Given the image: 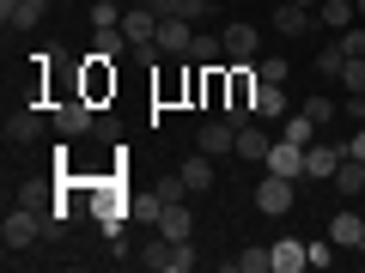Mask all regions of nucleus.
<instances>
[{"label":"nucleus","instance_id":"obj_13","mask_svg":"<svg viewBox=\"0 0 365 273\" xmlns=\"http://www.w3.org/2000/svg\"><path fill=\"white\" fill-rule=\"evenodd\" d=\"M311 25H317V6H292V0L274 6V31H280V37H304Z\"/></svg>","mask_w":365,"mask_h":273},{"label":"nucleus","instance_id":"obj_10","mask_svg":"<svg viewBox=\"0 0 365 273\" xmlns=\"http://www.w3.org/2000/svg\"><path fill=\"white\" fill-rule=\"evenodd\" d=\"M79 91H86L91 104H104L110 91H116V67H110L104 55H91V61H86V79H79Z\"/></svg>","mask_w":365,"mask_h":273},{"label":"nucleus","instance_id":"obj_22","mask_svg":"<svg viewBox=\"0 0 365 273\" xmlns=\"http://www.w3.org/2000/svg\"><path fill=\"white\" fill-rule=\"evenodd\" d=\"M353 18H359L353 0H323V6H317V25H329V31H347Z\"/></svg>","mask_w":365,"mask_h":273},{"label":"nucleus","instance_id":"obj_6","mask_svg":"<svg viewBox=\"0 0 365 273\" xmlns=\"http://www.w3.org/2000/svg\"><path fill=\"white\" fill-rule=\"evenodd\" d=\"M262 170L304 182V146H299V140H274V146H268V158H262Z\"/></svg>","mask_w":365,"mask_h":273},{"label":"nucleus","instance_id":"obj_31","mask_svg":"<svg viewBox=\"0 0 365 273\" xmlns=\"http://www.w3.org/2000/svg\"><path fill=\"white\" fill-rule=\"evenodd\" d=\"M256 79H268V85H287V61H274V55H256Z\"/></svg>","mask_w":365,"mask_h":273},{"label":"nucleus","instance_id":"obj_17","mask_svg":"<svg viewBox=\"0 0 365 273\" xmlns=\"http://www.w3.org/2000/svg\"><path fill=\"white\" fill-rule=\"evenodd\" d=\"M329 182H335L347 200H359V195H365V158H353V152H347V158L335 164V176H329Z\"/></svg>","mask_w":365,"mask_h":273},{"label":"nucleus","instance_id":"obj_11","mask_svg":"<svg viewBox=\"0 0 365 273\" xmlns=\"http://www.w3.org/2000/svg\"><path fill=\"white\" fill-rule=\"evenodd\" d=\"M329 237H335V249H365V213L341 207L335 219H329Z\"/></svg>","mask_w":365,"mask_h":273},{"label":"nucleus","instance_id":"obj_41","mask_svg":"<svg viewBox=\"0 0 365 273\" xmlns=\"http://www.w3.org/2000/svg\"><path fill=\"white\" fill-rule=\"evenodd\" d=\"M353 6H359V18H365V0H353Z\"/></svg>","mask_w":365,"mask_h":273},{"label":"nucleus","instance_id":"obj_39","mask_svg":"<svg viewBox=\"0 0 365 273\" xmlns=\"http://www.w3.org/2000/svg\"><path fill=\"white\" fill-rule=\"evenodd\" d=\"M347 152H353V158H365V128H359V134L347 140Z\"/></svg>","mask_w":365,"mask_h":273},{"label":"nucleus","instance_id":"obj_8","mask_svg":"<svg viewBox=\"0 0 365 273\" xmlns=\"http://www.w3.org/2000/svg\"><path fill=\"white\" fill-rule=\"evenodd\" d=\"M341 158H347V146H323V140H311V146H304V182H329Z\"/></svg>","mask_w":365,"mask_h":273},{"label":"nucleus","instance_id":"obj_12","mask_svg":"<svg viewBox=\"0 0 365 273\" xmlns=\"http://www.w3.org/2000/svg\"><path fill=\"white\" fill-rule=\"evenodd\" d=\"M189 43H195V25L189 18H158V55H182L189 61Z\"/></svg>","mask_w":365,"mask_h":273},{"label":"nucleus","instance_id":"obj_23","mask_svg":"<svg viewBox=\"0 0 365 273\" xmlns=\"http://www.w3.org/2000/svg\"><path fill=\"white\" fill-rule=\"evenodd\" d=\"M280 140H299V146H311V140H317V122L304 116V109H287V116H280Z\"/></svg>","mask_w":365,"mask_h":273},{"label":"nucleus","instance_id":"obj_4","mask_svg":"<svg viewBox=\"0 0 365 273\" xmlns=\"http://www.w3.org/2000/svg\"><path fill=\"white\" fill-rule=\"evenodd\" d=\"M292 200H299V182H292V176H274V170H268V176L256 182V207L268 213V219H287Z\"/></svg>","mask_w":365,"mask_h":273},{"label":"nucleus","instance_id":"obj_32","mask_svg":"<svg viewBox=\"0 0 365 273\" xmlns=\"http://www.w3.org/2000/svg\"><path fill=\"white\" fill-rule=\"evenodd\" d=\"M165 255H170V243H165V237H153V243L140 249V267H153V273H165Z\"/></svg>","mask_w":365,"mask_h":273},{"label":"nucleus","instance_id":"obj_21","mask_svg":"<svg viewBox=\"0 0 365 273\" xmlns=\"http://www.w3.org/2000/svg\"><path fill=\"white\" fill-rule=\"evenodd\" d=\"M153 6H158V18H189V25H201L213 13L207 0H153Z\"/></svg>","mask_w":365,"mask_h":273},{"label":"nucleus","instance_id":"obj_2","mask_svg":"<svg viewBox=\"0 0 365 273\" xmlns=\"http://www.w3.org/2000/svg\"><path fill=\"white\" fill-rule=\"evenodd\" d=\"M49 116H55V128H61V140H73V134H91V128H98V104H91L86 91L61 97V104H55Z\"/></svg>","mask_w":365,"mask_h":273},{"label":"nucleus","instance_id":"obj_16","mask_svg":"<svg viewBox=\"0 0 365 273\" xmlns=\"http://www.w3.org/2000/svg\"><path fill=\"white\" fill-rule=\"evenodd\" d=\"M220 37H225V61H256V25H225L220 31Z\"/></svg>","mask_w":365,"mask_h":273},{"label":"nucleus","instance_id":"obj_40","mask_svg":"<svg viewBox=\"0 0 365 273\" xmlns=\"http://www.w3.org/2000/svg\"><path fill=\"white\" fill-rule=\"evenodd\" d=\"M292 6H323V0H292Z\"/></svg>","mask_w":365,"mask_h":273},{"label":"nucleus","instance_id":"obj_29","mask_svg":"<svg viewBox=\"0 0 365 273\" xmlns=\"http://www.w3.org/2000/svg\"><path fill=\"white\" fill-rule=\"evenodd\" d=\"M195 267V243L182 237V243H170V255H165V273H189Z\"/></svg>","mask_w":365,"mask_h":273},{"label":"nucleus","instance_id":"obj_38","mask_svg":"<svg viewBox=\"0 0 365 273\" xmlns=\"http://www.w3.org/2000/svg\"><path fill=\"white\" fill-rule=\"evenodd\" d=\"M347 116H353V122L365 128V91H347Z\"/></svg>","mask_w":365,"mask_h":273},{"label":"nucleus","instance_id":"obj_28","mask_svg":"<svg viewBox=\"0 0 365 273\" xmlns=\"http://www.w3.org/2000/svg\"><path fill=\"white\" fill-rule=\"evenodd\" d=\"M232 273H274V249H244V255L225 261Z\"/></svg>","mask_w":365,"mask_h":273},{"label":"nucleus","instance_id":"obj_1","mask_svg":"<svg viewBox=\"0 0 365 273\" xmlns=\"http://www.w3.org/2000/svg\"><path fill=\"white\" fill-rule=\"evenodd\" d=\"M86 200H91V219L104 225V237H116L122 219H134V195L122 188V176H98V182H86Z\"/></svg>","mask_w":365,"mask_h":273},{"label":"nucleus","instance_id":"obj_24","mask_svg":"<svg viewBox=\"0 0 365 273\" xmlns=\"http://www.w3.org/2000/svg\"><path fill=\"white\" fill-rule=\"evenodd\" d=\"M182 182H189V195H195V188H213V158L207 152L182 158Z\"/></svg>","mask_w":365,"mask_h":273},{"label":"nucleus","instance_id":"obj_9","mask_svg":"<svg viewBox=\"0 0 365 273\" xmlns=\"http://www.w3.org/2000/svg\"><path fill=\"white\" fill-rule=\"evenodd\" d=\"M43 13H49V0H0V18H6V31H37Z\"/></svg>","mask_w":365,"mask_h":273},{"label":"nucleus","instance_id":"obj_27","mask_svg":"<svg viewBox=\"0 0 365 273\" xmlns=\"http://www.w3.org/2000/svg\"><path fill=\"white\" fill-rule=\"evenodd\" d=\"M311 67H317V73H323V79H341V67H347V49H341V37H335V43H323Z\"/></svg>","mask_w":365,"mask_h":273},{"label":"nucleus","instance_id":"obj_18","mask_svg":"<svg viewBox=\"0 0 365 273\" xmlns=\"http://www.w3.org/2000/svg\"><path fill=\"white\" fill-rule=\"evenodd\" d=\"M189 61H195V67H220V61H225V37H220V31H195Z\"/></svg>","mask_w":365,"mask_h":273},{"label":"nucleus","instance_id":"obj_5","mask_svg":"<svg viewBox=\"0 0 365 273\" xmlns=\"http://www.w3.org/2000/svg\"><path fill=\"white\" fill-rule=\"evenodd\" d=\"M43 128H55V116H49V109H37V104H19V109H6V140H13V146L37 140Z\"/></svg>","mask_w":365,"mask_h":273},{"label":"nucleus","instance_id":"obj_33","mask_svg":"<svg viewBox=\"0 0 365 273\" xmlns=\"http://www.w3.org/2000/svg\"><path fill=\"white\" fill-rule=\"evenodd\" d=\"M341 49H347V61H353V55H365V18H353V25L341 31Z\"/></svg>","mask_w":365,"mask_h":273},{"label":"nucleus","instance_id":"obj_36","mask_svg":"<svg viewBox=\"0 0 365 273\" xmlns=\"http://www.w3.org/2000/svg\"><path fill=\"white\" fill-rule=\"evenodd\" d=\"M19 207H49V188H43V182H25V188H19Z\"/></svg>","mask_w":365,"mask_h":273},{"label":"nucleus","instance_id":"obj_25","mask_svg":"<svg viewBox=\"0 0 365 273\" xmlns=\"http://www.w3.org/2000/svg\"><path fill=\"white\" fill-rule=\"evenodd\" d=\"M122 49H134V43H128V31H98V37H91V55H104V61H122Z\"/></svg>","mask_w":365,"mask_h":273},{"label":"nucleus","instance_id":"obj_30","mask_svg":"<svg viewBox=\"0 0 365 273\" xmlns=\"http://www.w3.org/2000/svg\"><path fill=\"white\" fill-rule=\"evenodd\" d=\"M122 25V6L116 0H98V6H91V31H116Z\"/></svg>","mask_w":365,"mask_h":273},{"label":"nucleus","instance_id":"obj_7","mask_svg":"<svg viewBox=\"0 0 365 273\" xmlns=\"http://www.w3.org/2000/svg\"><path fill=\"white\" fill-rule=\"evenodd\" d=\"M195 152H207V158H232L237 152V128L232 122H201V134H195Z\"/></svg>","mask_w":365,"mask_h":273},{"label":"nucleus","instance_id":"obj_3","mask_svg":"<svg viewBox=\"0 0 365 273\" xmlns=\"http://www.w3.org/2000/svg\"><path fill=\"white\" fill-rule=\"evenodd\" d=\"M37 237H43V213H37V207H13V213H6V225H0V243H6V255L31 249Z\"/></svg>","mask_w":365,"mask_h":273},{"label":"nucleus","instance_id":"obj_37","mask_svg":"<svg viewBox=\"0 0 365 273\" xmlns=\"http://www.w3.org/2000/svg\"><path fill=\"white\" fill-rule=\"evenodd\" d=\"M341 249H335V237H323V243H311V267H329Z\"/></svg>","mask_w":365,"mask_h":273},{"label":"nucleus","instance_id":"obj_14","mask_svg":"<svg viewBox=\"0 0 365 273\" xmlns=\"http://www.w3.org/2000/svg\"><path fill=\"white\" fill-rule=\"evenodd\" d=\"M268 249H274V273H304L311 267V243H299V237H280Z\"/></svg>","mask_w":365,"mask_h":273},{"label":"nucleus","instance_id":"obj_34","mask_svg":"<svg viewBox=\"0 0 365 273\" xmlns=\"http://www.w3.org/2000/svg\"><path fill=\"white\" fill-rule=\"evenodd\" d=\"M299 109H304V116L317 122V128H323V122H335V104H329V97H304Z\"/></svg>","mask_w":365,"mask_h":273},{"label":"nucleus","instance_id":"obj_26","mask_svg":"<svg viewBox=\"0 0 365 273\" xmlns=\"http://www.w3.org/2000/svg\"><path fill=\"white\" fill-rule=\"evenodd\" d=\"M268 134H262V128H250V122H244V128H237V158H256V164H262V158H268Z\"/></svg>","mask_w":365,"mask_h":273},{"label":"nucleus","instance_id":"obj_15","mask_svg":"<svg viewBox=\"0 0 365 273\" xmlns=\"http://www.w3.org/2000/svg\"><path fill=\"white\" fill-rule=\"evenodd\" d=\"M122 31H128L134 49H140V43H158V6H134V13H122Z\"/></svg>","mask_w":365,"mask_h":273},{"label":"nucleus","instance_id":"obj_19","mask_svg":"<svg viewBox=\"0 0 365 273\" xmlns=\"http://www.w3.org/2000/svg\"><path fill=\"white\" fill-rule=\"evenodd\" d=\"M280 116H287V91L256 79V122H280Z\"/></svg>","mask_w":365,"mask_h":273},{"label":"nucleus","instance_id":"obj_20","mask_svg":"<svg viewBox=\"0 0 365 273\" xmlns=\"http://www.w3.org/2000/svg\"><path fill=\"white\" fill-rule=\"evenodd\" d=\"M189 231H195V219H189V207H182V200L158 213V237H165V243H182Z\"/></svg>","mask_w":365,"mask_h":273},{"label":"nucleus","instance_id":"obj_35","mask_svg":"<svg viewBox=\"0 0 365 273\" xmlns=\"http://www.w3.org/2000/svg\"><path fill=\"white\" fill-rule=\"evenodd\" d=\"M341 85H347V91H365V55H353V61L341 67Z\"/></svg>","mask_w":365,"mask_h":273}]
</instances>
